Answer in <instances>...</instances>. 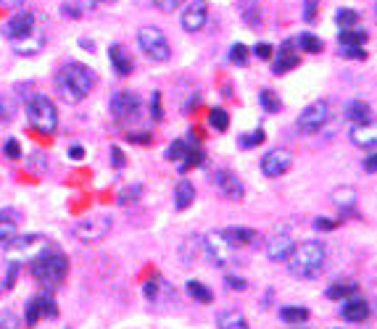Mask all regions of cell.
Here are the masks:
<instances>
[{
    "instance_id": "ba28073f",
    "label": "cell",
    "mask_w": 377,
    "mask_h": 329,
    "mask_svg": "<svg viewBox=\"0 0 377 329\" xmlns=\"http://www.w3.org/2000/svg\"><path fill=\"white\" fill-rule=\"evenodd\" d=\"M108 108H111V116L117 118L119 124L140 118V98L135 93H127V90H119V93L111 95Z\"/></svg>"
},
{
    "instance_id": "11a10c76",
    "label": "cell",
    "mask_w": 377,
    "mask_h": 329,
    "mask_svg": "<svg viewBox=\"0 0 377 329\" xmlns=\"http://www.w3.org/2000/svg\"><path fill=\"white\" fill-rule=\"evenodd\" d=\"M111 158H114V166H117V169H124V153L119 151L117 145L111 148Z\"/></svg>"
},
{
    "instance_id": "9c48e42d",
    "label": "cell",
    "mask_w": 377,
    "mask_h": 329,
    "mask_svg": "<svg viewBox=\"0 0 377 329\" xmlns=\"http://www.w3.org/2000/svg\"><path fill=\"white\" fill-rule=\"evenodd\" d=\"M330 118V103L327 100H314L311 106H306L298 116V130L304 135H314L325 127V121Z\"/></svg>"
},
{
    "instance_id": "9f6ffc18",
    "label": "cell",
    "mask_w": 377,
    "mask_h": 329,
    "mask_svg": "<svg viewBox=\"0 0 377 329\" xmlns=\"http://www.w3.org/2000/svg\"><path fill=\"white\" fill-rule=\"evenodd\" d=\"M145 295H148L151 300H156V295H158V280H151V282L145 284Z\"/></svg>"
},
{
    "instance_id": "ac0fdd59",
    "label": "cell",
    "mask_w": 377,
    "mask_h": 329,
    "mask_svg": "<svg viewBox=\"0 0 377 329\" xmlns=\"http://www.w3.org/2000/svg\"><path fill=\"white\" fill-rule=\"evenodd\" d=\"M11 47L13 53H19V56H37L43 47H45V35L35 29V32H29L27 37H19V40H11Z\"/></svg>"
},
{
    "instance_id": "4dcf8cb0",
    "label": "cell",
    "mask_w": 377,
    "mask_h": 329,
    "mask_svg": "<svg viewBox=\"0 0 377 329\" xmlns=\"http://www.w3.org/2000/svg\"><path fill=\"white\" fill-rule=\"evenodd\" d=\"M338 40H341V45H359V47H364L367 32H364V29H356V26H351V29H341Z\"/></svg>"
},
{
    "instance_id": "816d5d0a",
    "label": "cell",
    "mask_w": 377,
    "mask_h": 329,
    "mask_svg": "<svg viewBox=\"0 0 377 329\" xmlns=\"http://www.w3.org/2000/svg\"><path fill=\"white\" fill-rule=\"evenodd\" d=\"M253 53H256L261 61H269L272 56H274V47H272L269 43H259V45L253 47Z\"/></svg>"
},
{
    "instance_id": "e0dca14e",
    "label": "cell",
    "mask_w": 377,
    "mask_h": 329,
    "mask_svg": "<svg viewBox=\"0 0 377 329\" xmlns=\"http://www.w3.org/2000/svg\"><path fill=\"white\" fill-rule=\"evenodd\" d=\"M351 142L356 148H364V151H377V118H367L362 124H354Z\"/></svg>"
},
{
    "instance_id": "1f68e13d",
    "label": "cell",
    "mask_w": 377,
    "mask_h": 329,
    "mask_svg": "<svg viewBox=\"0 0 377 329\" xmlns=\"http://www.w3.org/2000/svg\"><path fill=\"white\" fill-rule=\"evenodd\" d=\"M16 111H19V106L11 95H0V124H11L16 118Z\"/></svg>"
},
{
    "instance_id": "f907efd6",
    "label": "cell",
    "mask_w": 377,
    "mask_h": 329,
    "mask_svg": "<svg viewBox=\"0 0 377 329\" xmlns=\"http://www.w3.org/2000/svg\"><path fill=\"white\" fill-rule=\"evenodd\" d=\"M224 284H227L230 290H237V293L248 290V282H246V280H243V277H235V274H230V277L224 280Z\"/></svg>"
},
{
    "instance_id": "6f0895ef",
    "label": "cell",
    "mask_w": 377,
    "mask_h": 329,
    "mask_svg": "<svg viewBox=\"0 0 377 329\" xmlns=\"http://www.w3.org/2000/svg\"><path fill=\"white\" fill-rule=\"evenodd\" d=\"M130 142H140V145H148V142H151V135H145V132H140V135H130Z\"/></svg>"
},
{
    "instance_id": "bcb514c9",
    "label": "cell",
    "mask_w": 377,
    "mask_h": 329,
    "mask_svg": "<svg viewBox=\"0 0 377 329\" xmlns=\"http://www.w3.org/2000/svg\"><path fill=\"white\" fill-rule=\"evenodd\" d=\"M19 324H22L19 316H16L13 311H8V308L0 314V329H19Z\"/></svg>"
},
{
    "instance_id": "484cf974",
    "label": "cell",
    "mask_w": 377,
    "mask_h": 329,
    "mask_svg": "<svg viewBox=\"0 0 377 329\" xmlns=\"http://www.w3.org/2000/svg\"><path fill=\"white\" fill-rule=\"evenodd\" d=\"M356 290H359V284L354 280H343V282H335L327 287V298L330 300H348L356 295Z\"/></svg>"
},
{
    "instance_id": "8992f818",
    "label": "cell",
    "mask_w": 377,
    "mask_h": 329,
    "mask_svg": "<svg viewBox=\"0 0 377 329\" xmlns=\"http://www.w3.org/2000/svg\"><path fill=\"white\" fill-rule=\"evenodd\" d=\"M138 45L140 50L156 63H164V61L172 59V47H169V40L164 37V32L158 26H140L138 32Z\"/></svg>"
},
{
    "instance_id": "7402d4cb",
    "label": "cell",
    "mask_w": 377,
    "mask_h": 329,
    "mask_svg": "<svg viewBox=\"0 0 377 329\" xmlns=\"http://www.w3.org/2000/svg\"><path fill=\"white\" fill-rule=\"evenodd\" d=\"M330 200H332V206H335L338 211H343V213L354 211V206H356V190L348 188V185H343V188H335V190L330 192Z\"/></svg>"
},
{
    "instance_id": "681fc988",
    "label": "cell",
    "mask_w": 377,
    "mask_h": 329,
    "mask_svg": "<svg viewBox=\"0 0 377 329\" xmlns=\"http://www.w3.org/2000/svg\"><path fill=\"white\" fill-rule=\"evenodd\" d=\"M185 0H154V6L158 8V11H164V13H172V11H177L179 6H182Z\"/></svg>"
},
{
    "instance_id": "83f0119b",
    "label": "cell",
    "mask_w": 377,
    "mask_h": 329,
    "mask_svg": "<svg viewBox=\"0 0 377 329\" xmlns=\"http://www.w3.org/2000/svg\"><path fill=\"white\" fill-rule=\"evenodd\" d=\"M200 247H203V240L198 235H190L182 245H179V259L185 261V263H193V261L198 259Z\"/></svg>"
},
{
    "instance_id": "7c38bea8",
    "label": "cell",
    "mask_w": 377,
    "mask_h": 329,
    "mask_svg": "<svg viewBox=\"0 0 377 329\" xmlns=\"http://www.w3.org/2000/svg\"><path fill=\"white\" fill-rule=\"evenodd\" d=\"M293 166V153L288 148H272L269 153L261 158V171L267 176H283Z\"/></svg>"
},
{
    "instance_id": "4316f807",
    "label": "cell",
    "mask_w": 377,
    "mask_h": 329,
    "mask_svg": "<svg viewBox=\"0 0 377 329\" xmlns=\"http://www.w3.org/2000/svg\"><path fill=\"white\" fill-rule=\"evenodd\" d=\"M240 16H243V22H246L251 29H259L261 26V6L256 0H243Z\"/></svg>"
},
{
    "instance_id": "c3c4849f",
    "label": "cell",
    "mask_w": 377,
    "mask_h": 329,
    "mask_svg": "<svg viewBox=\"0 0 377 329\" xmlns=\"http://www.w3.org/2000/svg\"><path fill=\"white\" fill-rule=\"evenodd\" d=\"M3 151H6V155H8L11 161H19V158H22V148H19V140H13V137H8V140H6V148H3Z\"/></svg>"
},
{
    "instance_id": "8fae6325",
    "label": "cell",
    "mask_w": 377,
    "mask_h": 329,
    "mask_svg": "<svg viewBox=\"0 0 377 329\" xmlns=\"http://www.w3.org/2000/svg\"><path fill=\"white\" fill-rule=\"evenodd\" d=\"M43 316H50V319L59 316V308H56V300H53V295L50 293L35 295V298L27 303V311H24V321H27V327H35Z\"/></svg>"
},
{
    "instance_id": "603a6c76",
    "label": "cell",
    "mask_w": 377,
    "mask_h": 329,
    "mask_svg": "<svg viewBox=\"0 0 377 329\" xmlns=\"http://www.w3.org/2000/svg\"><path fill=\"white\" fill-rule=\"evenodd\" d=\"M195 203V185L188 182V179H179L177 188H175V208L177 211H185Z\"/></svg>"
},
{
    "instance_id": "db71d44e",
    "label": "cell",
    "mask_w": 377,
    "mask_h": 329,
    "mask_svg": "<svg viewBox=\"0 0 377 329\" xmlns=\"http://www.w3.org/2000/svg\"><path fill=\"white\" fill-rule=\"evenodd\" d=\"M364 171L367 174H375L377 171V151H372V153L364 158Z\"/></svg>"
},
{
    "instance_id": "d6986e66",
    "label": "cell",
    "mask_w": 377,
    "mask_h": 329,
    "mask_svg": "<svg viewBox=\"0 0 377 329\" xmlns=\"http://www.w3.org/2000/svg\"><path fill=\"white\" fill-rule=\"evenodd\" d=\"M341 316L346 321H354V324L356 321H364L369 316V303H367L364 298H348L341 308Z\"/></svg>"
},
{
    "instance_id": "5bb4252c",
    "label": "cell",
    "mask_w": 377,
    "mask_h": 329,
    "mask_svg": "<svg viewBox=\"0 0 377 329\" xmlns=\"http://www.w3.org/2000/svg\"><path fill=\"white\" fill-rule=\"evenodd\" d=\"M35 29H37L35 13L32 11H16L11 19L6 22V29H3V32H6L8 40H19V37H27L29 32H35Z\"/></svg>"
},
{
    "instance_id": "ab89813d",
    "label": "cell",
    "mask_w": 377,
    "mask_h": 329,
    "mask_svg": "<svg viewBox=\"0 0 377 329\" xmlns=\"http://www.w3.org/2000/svg\"><path fill=\"white\" fill-rule=\"evenodd\" d=\"M227 235H230V240L235 245H251V243H256V232L253 229H227Z\"/></svg>"
},
{
    "instance_id": "52a82bcc",
    "label": "cell",
    "mask_w": 377,
    "mask_h": 329,
    "mask_svg": "<svg viewBox=\"0 0 377 329\" xmlns=\"http://www.w3.org/2000/svg\"><path fill=\"white\" fill-rule=\"evenodd\" d=\"M45 240L40 235H27V237H13L6 243V256L11 259V263H22V261L37 259L45 250Z\"/></svg>"
},
{
    "instance_id": "277c9868",
    "label": "cell",
    "mask_w": 377,
    "mask_h": 329,
    "mask_svg": "<svg viewBox=\"0 0 377 329\" xmlns=\"http://www.w3.org/2000/svg\"><path fill=\"white\" fill-rule=\"evenodd\" d=\"M27 116H29V124L43 135H50L59 127V111L47 95H32L27 100Z\"/></svg>"
},
{
    "instance_id": "74e56055",
    "label": "cell",
    "mask_w": 377,
    "mask_h": 329,
    "mask_svg": "<svg viewBox=\"0 0 377 329\" xmlns=\"http://www.w3.org/2000/svg\"><path fill=\"white\" fill-rule=\"evenodd\" d=\"M295 45L301 47L304 53H322V40L317 35H309V32H304V35L298 37Z\"/></svg>"
},
{
    "instance_id": "2e32d148",
    "label": "cell",
    "mask_w": 377,
    "mask_h": 329,
    "mask_svg": "<svg viewBox=\"0 0 377 329\" xmlns=\"http://www.w3.org/2000/svg\"><path fill=\"white\" fill-rule=\"evenodd\" d=\"M295 247V240L288 232H277V235H272L267 240V245H264V253H267V259L269 261H288V256L293 253Z\"/></svg>"
},
{
    "instance_id": "d4e9b609",
    "label": "cell",
    "mask_w": 377,
    "mask_h": 329,
    "mask_svg": "<svg viewBox=\"0 0 377 329\" xmlns=\"http://www.w3.org/2000/svg\"><path fill=\"white\" fill-rule=\"evenodd\" d=\"M216 327L219 329H251L246 316L240 311H219L216 314Z\"/></svg>"
},
{
    "instance_id": "30bf717a",
    "label": "cell",
    "mask_w": 377,
    "mask_h": 329,
    "mask_svg": "<svg viewBox=\"0 0 377 329\" xmlns=\"http://www.w3.org/2000/svg\"><path fill=\"white\" fill-rule=\"evenodd\" d=\"M108 229H111L108 216H93V219H82L74 224V237L82 243H98L108 235Z\"/></svg>"
},
{
    "instance_id": "5b68a950",
    "label": "cell",
    "mask_w": 377,
    "mask_h": 329,
    "mask_svg": "<svg viewBox=\"0 0 377 329\" xmlns=\"http://www.w3.org/2000/svg\"><path fill=\"white\" fill-rule=\"evenodd\" d=\"M203 250H206V256H209L214 266H227L230 261L235 259L237 245L230 240L227 229H212L209 235L203 237Z\"/></svg>"
},
{
    "instance_id": "b9f144b4",
    "label": "cell",
    "mask_w": 377,
    "mask_h": 329,
    "mask_svg": "<svg viewBox=\"0 0 377 329\" xmlns=\"http://www.w3.org/2000/svg\"><path fill=\"white\" fill-rule=\"evenodd\" d=\"M182 161H185V164H179V171H190L193 166L203 164V151H198V148H190L188 155H185Z\"/></svg>"
},
{
    "instance_id": "e575fe53",
    "label": "cell",
    "mask_w": 377,
    "mask_h": 329,
    "mask_svg": "<svg viewBox=\"0 0 377 329\" xmlns=\"http://www.w3.org/2000/svg\"><path fill=\"white\" fill-rule=\"evenodd\" d=\"M190 148H193V145H190L188 140H175L166 148V161H172V164H175V161H182V158L188 155Z\"/></svg>"
},
{
    "instance_id": "6da1fadb",
    "label": "cell",
    "mask_w": 377,
    "mask_h": 329,
    "mask_svg": "<svg viewBox=\"0 0 377 329\" xmlns=\"http://www.w3.org/2000/svg\"><path fill=\"white\" fill-rule=\"evenodd\" d=\"M93 87H95V74L84 63H77V61L61 66V71L56 74V90L69 103L84 100L87 95L93 93Z\"/></svg>"
},
{
    "instance_id": "ffe728a7",
    "label": "cell",
    "mask_w": 377,
    "mask_h": 329,
    "mask_svg": "<svg viewBox=\"0 0 377 329\" xmlns=\"http://www.w3.org/2000/svg\"><path fill=\"white\" fill-rule=\"evenodd\" d=\"M108 59H111V66L117 69L119 77H130L132 69H135V63H132V59L127 56L124 45H111V47H108Z\"/></svg>"
},
{
    "instance_id": "cb8c5ba5",
    "label": "cell",
    "mask_w": 377,
    "mask_h": 329,
    "mask_svg": "<svg viewBox=\"0 0 377 329\" xmlns=\"http://www.w3.org/2000/svg\"><path fill=\"white\" fill-rule=\"evenodd\" d=\"M298 63H301V59L295 56L293 43H285V45L280 47V56H277V61H274V66H272V71H274V74H285V71L295 69Z\"/></svg>"
},
{
    "instance_id": "94428289",
    "label": "cell",
    "mask_w": 377,
    "mask_h": 329,
    "mask_svg": "<svg viewBox=\"0 0 377 329\" xmlns=\"http://www.w3.org/2000/svg\"><path fill=\"white\" fill-rule=\"evenodd\" d=\"M82 47H84V50H95V45H93V43H87V40H82Z\"/></svg>"
},
{
    "instance_id": "d6a6232c",
    "label": "cell",
    "mask_w": 377,
    "mask_h": 329,
    "mask_svg": "<svg viewBox=\"0 0 377 329\" xmlns=\"http://www.w3.org/2000/svg\"><path fill=\"white\" fill-rule=\"evenodd\" d=\"M188 295L193 300H198V303H212L214 300V293L206 287L203 282H195V280H190L188 282Z\"/></svg>"
},
{
    "instance_id": "ee69618b",
    "label": "cell",
    "mask_w": 377,
    "mask_h": 329,
    "mask_svg": "<svg viewBox=\"0 0 377 329\" xmlns=\"http://www.w3.org/2000/svg\"><path fill=\"white\" fill-rule=\"evenodd\" d=\"M319 3H322V0H304V22H306V24L317 22Z\"/></svg>"
},
{
    "instance_id": "f546056e",
    "label": "cell",
    "mask_w": 377,
    "mask_h": 329,
    "mask_svg": "<svg viewBox=\"0 0 377 329\" xmlns=\"http://www.w3.org/2000/svg\"><path fill=\"white\" fill-rule=\"evenodd\" d=\"M280 319H283L285 324H304V321H309V308L285 306V308H280Z\"/></svg>"
},
{
    "instance_id": "3957f363",
    "label": "cell",
    "mask_w": 377,
    "mask_h": 329,
    "mask_svg": "<svg viewBox=\"0 0 377 329\" xmlns=\"http://www.w3.org/2000/svg\"><path fill=\"white\" fill-rule=\"evenodd\" d=\"M29 271H32V277L37 280V284L53 290V287H59L66 280V274H69V259L64 253H59V250L45 247L37 259H32Z\"/></svg>"
},
{
    "instance_id": "8d00e7d4",
    "label": "cell",
    "mask_w": 377,
    "mask_h": 329,
    "mask_svg": "<svg viewBox=\"0 0 377 329\" xmlns=\"http://www.w3.org/2000/svg\"><path fill=\"white\" fill-rule=\"evenodd\" d=\"M209 124H212L216 132H227V127H230V114H227L224 108H212V111H209Z\"/></svg>"
},
{
    "instance_id": "680465c9",
    "label": "cell",
    "mask_w": 377,
    "mask_h": 329,
    "mask_svg": "<svg viewBox=\"0 0 377 329\" xmlns=\"http://www.w3.org/2000/svg\"><path fill=\"white\" fill-rule=\"evenodd\" d=\"M84 155V151L80 148V145H74V148H69V158H74V161H80Z\"/></svg>"
},
{
    "instance_id": "f5cc1de1",
    "label": "cell",
    "mask_w": 377,
    "mask_h": 329,
    "mask_svg": "<svg viewBox=\"0 0 377 329\" xmlns=\"http://www.w3.org/2000/svg\"><path fill=\"white\" fill-rule=\"evenodd\" d=\"M314 227H317L319 232H332V229L338 227V222H332V219H322V216H319L317 222H314Z\"/></svg>"
},
{
    "instance_id": "836d02e7",
    "label": "cell",
    "mask_w": 377,
    "mask_h": 329,
    "mask_svg": "<svg viewBox=\"0 0 377 329\" xmlns=\"http://www.w3.org/2000/svg\"><path fill=\"white\" fill-rule=\"evenodd\" d=\"M259 103H261V108H264L267 114H277V111L283 108V100L277 98V93H274V90H261Z\"/></svg>"
},
{
    "instance_id": "44dd1931",
    "label": "cell",
    "mask_w": 377,
    "mask_h": 329,
    "mask_svg": "<svg viewBox=\"0 0 377 329\" xmlns=\"http://www.w3.org/2000/svg\"><path fill=\"white\" fill-rule=\"evenodd\" d=\"M19 211H13V208H6V211H0V245H6L8 240L16 237V229H19Z\"/></svg>"
},
{
    "instance_id": "7bdbcfd3",
    "label": "cell",
    "mask_w": 377,
    "mask_h": 329,
    "mask_svg": "<svg viewBox=\"0 0 377 329\" xmlns=\"http://www.w3.org/2000/svg\"><path fill=\"white\" fill-rule=\"evenodd\" d=\"M230 61L237 63V66H246L248 63V47L243 43H237V45L230 47Z\"/></svg>"
},
{
    "instance_id": "7a4b0ae2",
    "label": "cell",
    "mask_w": 377,
    "mask_h": 329,
    "mask_svg": "<svg viewBox=\"0 0 377 329\" xmlns=\"http://www.w3.org/2000/svg\"><path fill=\"white\" fill-rule=\"evenodd\" d=\"M325 259H327L325 245L317 243V240H309V243H301V245L293 247V253L288 256V269H290L293 277L311 280L325 269Z\"/></svg>"
},
{
    "instance_id": "f1b7e54d",
    "label": "cell",
    "mask_w": 377,
    "mask_h": 329,
    "mask_svg": "<svg viewBox=\"0 0 377 329\" xmlns=\"http://www.w3.org/2000/svg\"><path fill=\"white\" fill-rule=\"evenodd\" d=\"M346 118L354 121V124L367 121V118H369V103H364V100H351V103L346 106Z\"/></svg>"
},
{
    "instance_id": "d590c367",
    "label": "cell",
    "mask_w": 377,
    "mask_h": 329,
    "mask_svg": "<svg viewBox=\"0 0 377 329\" xmlns=\"http://www.w3.org/2000/svg\"><path fill=\"white\" fill-rule=\"evenodd\" d=\"M264 140H267L264 130H253V132H248V135H243V137H237V148H243V151H251V148H259Z\"/></svg>"
},
{
    "instance_id": "f6af8a7d",
    "label": "cell",
    "mask_w": 377,
    "mask_h": 329,
    "mask_svg": "<svg viewBox=\"0 0 377 329\" xmlns=\"http://www.w3.org/2000/svg\"><path fill=\"white\" fill-rule=\"evenodd\" d=\"M341 56L346 59H354V61H364L367 59V50L359 45H341Z\"/></svg>"
},
{
    "instance_id": "f35d334b",
    "label": "cell",
    "mask_w": 377,
    "mask_h": 329,
    "mask_svg": "<svg viewBox=\"0 0 377 329\" xmlns=\"http://www.w3.org/2000/svg\"><path fill=\"white\" fill-rule=\"evenodd\" d=\"M335 22H338L341 29H351V26L359 24V13H356L354 8H341V11L335 13Z\"/></svg>"
},
{
    "instance_id": "9a60e30c",
    "label": "cell",
    "mask_w": 377,
    "mask_h": 329,
    "mask_svg": "<svg viewBox=\"0 0 377 329\" xmlns=\"http://www.w3.org/2000/svg\"><path fill=\"white\" fill-rule=\"evenodd\" d=\"M214 185H216V190L222 192L224 198H230V200H240L246 195V188H243L240 176L232 174V171H227V169H222V171L214 174Z\"/></svg>"
},
{
    "instance_id": "7dc6e473",
    "label": "cell",
    "mask_w": 377,
    "mask_h": 329,
    "mask_svg": "<svg viewBox=\"0 0 377 329\" xmlns=\"http://www.w3.org/2000/svg\"><path fill=\"white\" fill-rule=\"evenodd\" d=\"M151 116L154 121H164V108H161V93L151 95Z\"/></svg>"
},
{
    "instance_id": "91938a15",
    "label": "cell",
    "mask_w": 377,
    "mask_h": 329,
    "mask_svg": "<svg viewBox=\"0 0 377 329\" xmlns=\"http://www.w3.org/2000/svg\"><path fill=\"white\" fill-rule=\"evenodd\" d=\"M3 3H6V8H19L24 0H3Z\"/></svg>"
},
{
    "instance_id": "4fadbf2b",
    "label": "cell",
    "mask_w": 377,
    "mask_h": 329,
    "mask_svg": "<svg viewBox=\"0 0 377 329\" xmlns=\"http://www.w3.org/2000/svg\"><path fill=\"white\" fill-rule=\"evenodd\" d=\"M209 22V6L206 0H190L188 8L182 11V29L185 32H200Z\"/></svg>"
},
{
    "instance_id": "60d3db41",
    "label": "cell",
    "mask_w": 377,
    "mask_h": 329,
    "mask_svg": "<svg viewBox=\"0 0 377 329\" xmlns=\"http://www.w3.org/2000/svg\"><path fill=\"white\" fill-rule=\"evenodd\" d=\"M140 195H142L140 185H130V188H124L121 192H119L117 203H119V206H130V203H138V200H140Z\"/></svg>"
}]
</instances>
